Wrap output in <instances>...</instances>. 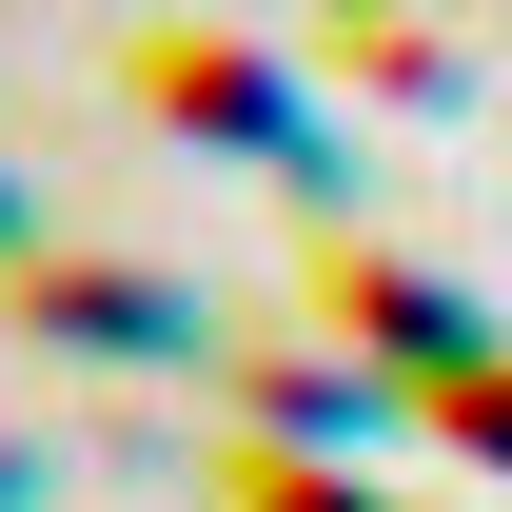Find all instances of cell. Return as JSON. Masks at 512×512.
<instances>
[{
	"label": "cell",
	"instance_id": "cell-8",
	"mask_svg": "<svg viewBox=\"0 0 512 512\" xmlns=\"http://www.w3.org/2000/svg\"><path fill=\"white\" fill-rule=\"evenodd\" d=\"M0 512H40V453H20V434H0Z\"/></svg>",
	"mask_w": 512,
	"mask_h": 512
},
{
	"label": "cell",
	"instance_id": "cell-9",
	"mask_svg": "<svg viewBox=\"0 0 512 512\" xmlns=\"http://www.w3.org/2000/svg\"><path fill=\"white\" fill-rule=\"evenodd\" d=\"M20 217H40V178H0V256H20Z\"/></svg>",
	"mask_w": 512,
	"mask_h": 512
},
{
	"label": "cell",
	"instance_id": "cell-4",
	"mask_svg": "<svg viewBox=\"0 0 512 512\" xmlns=\"http://www.w3.org/2000/svg\"><path fill=\"white\" fill-rule=\"evenodd\" d=\"M237 394H256V434H276V453H316V434H375V414H414V394H394L375 355H335V335H256V355H237Z\"/></svg>",
	"mask_w": 512,
	"mask_h": 512
},
{
	"label": "cell",
	"instance_id": "cell-7",
	"mask_svg": "<svg viewBox=\"0 0 512 512\" xmlns=\"http://www.w3.org/2000/svg\"><path fill=\"white\" fill-rule=\"evenodd\" d=\"M355 60H375L394 99H453V40H434V20H355Z\"/></svg>",
	"mask_w": 512,
	"mask_h": 512
},
{
	"label": "cell",
	"instance_id": "cell-6",
	"mask_svg": "<svg viewBox=\"0 0 512 512\" xmlns=\"http://www.w3.org/2000/svg\"><path fill=\"white\" fill-rule=\"evenodd\" d=\"M414 414H434V434H473V453H512V355H473V375H434Z\"/></svg>",
	"mask_w": 512,
	"mask_h": 512
},
{
	"label": "cell",
	"instance_id": "cell-1",
	"mask_svg": "<svg viewBox=\"0 0 512 512\" xmlns=\"http://www.w3.org/2000/svg\"><path fill=\"white\" fill-rule=\"evenodd\" d=\"M119 79H138V119H178V138H217V158L316 178V99H296V60H276V40H237V20H138Z\"/></svg>",
	"mask_w": 512,
	"mask_h": 512
},
{
	"label": "cell",
	"instance_id": "cell-5",
	"mask_svg": "<svg viewBox=\"0 0 512 512\" xmlns=\"http://www.w3.org/2000/svg\"><path fill=\"white\" fill-rule=\"evenodd\" d=\"M217 512H394V493H355L335 453H276V434H217Z\"/></svg>",
	"mask_w": 512,
	"mask_h": 512
},
{
	"label": "cell",
	"instance_id": "cell-3",
	"mask_svg": "<svg viewBox=\"0 0 512 512\" xmlns=\"http://www.w3.org/2000/svg\"><path fill=\"white\" fill-rule=\"evenodd\" d=\"M0 335H40V355H197V296L158 256H79V237H20L0 256Z\"/></svg>",
	"mask_w": 512,
	"mask_h": 512
},
{
	"label": "cell",
	"instance_id": "cell-2",
	"mask_svg": "<svg viewBox=\"0 0 512 512\" xmlns=\"http://www.w3.org/2000/svg\"><path fill=\"white\" fill-rule=\"evenodd\" d=\"M296 296H316V335L335 355H375L394 394H434V375H473L493 335H473V296H453L434 256H394V237H316L296 256Z\"/></svg>",
	"mask_w": 512,
	"mask_h": 512
}]
</instances>
